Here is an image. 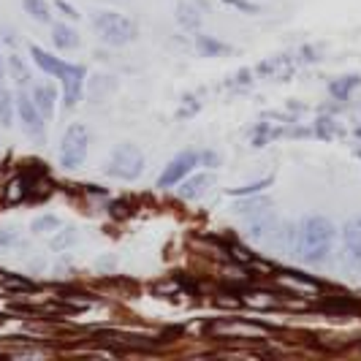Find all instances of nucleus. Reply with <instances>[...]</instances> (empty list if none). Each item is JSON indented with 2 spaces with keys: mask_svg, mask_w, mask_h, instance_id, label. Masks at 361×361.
Here are the masks:
<instances>
[{
  "mask_svg": "<svg viewBox=\"0 0 361 361\" xmlns=\"http://www.w3.org/2000/svg\"><path fill=\"white\" fill-rule=\"evenodd\" d=\"M223 3L234 6V8H239V11H245V14H255V11H258V6H253V3H247V0H223Z\"/></svg>",
  "mask_w": 361,
  "mask_h": 361,
  "instance_id": "2f4dec72",
  "label": "nucleus"
},
{
  "mask_svg": "<svg viewBox=\"0 0 361 361\" xmlns=\"http://www.w3.org/2000/svg\"><path fill=\"white\" fill-rule=\"evenodd\" d=\"M76 242V231L73 228H63V231H57L52 239V250H66L68 245Z\"/></svg>",
  "mask_w": 361,
  "mask_h": 361,
  "instance_id": "a878e982",
  "label": "nucleus"
},
{
  "mask_svg": "<svg viewBox=\"0 0 361 361\" xmlns=\"http://www.w3.org/2000/svg\"><path fill=\"white\" fill-rule=\"evenodd\" d=\"M54 6H57V8H60V11H63V14H66L68 19H79V11H76L73 6H68L66 0H54Z\"/></svg>",
  "mask_w": 361,
  "mask_h": 361,
  "instance_id": "473e14b6",
  "label": "nucleus"
},
{
  "mask_svg": "<svg viewBox=\"0 0 361 361\" xmlns=\"http://www.w3.org/2000/svg\"><path fill=\"white\" fill-rule=\"evenodd\" d=\"M280 133H283V130H274L269 123H258L253 130V136H250V142H253V147H267V142L274 139V136H280Z\"/></svg>",
  "mask_w": 361,
  "mask_h": 361,
  "instance_id": "5701e85b",
  "label": "nucleus"
},
{
  "mask_svg": "<svg viewBox=\"0 0 361 361\" xmlns=\"http://www.w3.org/2000/svg\"><path fill=\"white\" fill-rule=\"evenodd\" d=\"M269 209H271L269 199H250V201H242V204L236 207V215L242 217V220H250V217L264 215V212H269Z\"/></svg>",
  "mask_w": 361,
  "mask_h": 361,
  "instance_id": "dca6fc26",
  "label": "nucleus"
},
{
  "mask_svg": "<svg viewBox=\"0 0 361 361\" xmlns=\"http://www.w3.org/2000/svg\"><path fill=\"white\" fill-rule=\"evenodd\" d=\"M343 258L353 271H361V217H353L343 228Z\"/></svg>",
  "mask_w": 361,
  "mask_h": 361,
  "instance_id": "0eeeda50",
  "label": "nucleus"
},
{
  "mask_svg": "<svg viewBox=\"0 0 361 361\" xmlns=\"http://www.w3.org/2000/svg\"><path fill=\"white\" fill-rule=\"evenodd\" d=\"M27 193H30V182L25 180V177H17V180L8 182V188H6V201L8 204H19Z\"/></svg>",
  "mask_w": 361,
  "mask_h": 361,
  "instance_id": "6ab92c4d",
  "label": "nucleus"
},
{
  "mask_svg": "<svg viewBox=\"0 0 361 361\" xmlns=\"http://www.w3.org/2000/svg\"><path fill=\"white\" fill-rule=\"evenodd\" d=\"M215 185V177L212 174H196V177H185L182 188L177 190L182 201H199L209 193V188Z\"/></svg>",
  "mask_w": 361,
  "mask_h": 361,
  "instance_id": "9d476101",
  "label": "nucleus"
},
{
  "mask_svg": "<svg viewBox=\"0 0 361 361\" xmlns=\"http://www.w3.org/2000/svg\"><path fill=\"white\" fill-rule=\"evenodd\" d=\"M196 166H199V152H196V149L180 152L174 161L163 169V174L158 177V188H163V190H166V188H174V185L185 180Z\"/></svg>",
  "mask_w": 361,
  "mask_h": 361,
  "instance_id": "39448f33",
  "label": "nucleus"
},
{
  "mask_svg": "<svg viewBox=\"0 0 361 361\" xmlns=\"http://www.w3.org/2000/svg\"><path fill=\"white\" fill-rule=\"evenodd\" d=\"M361 87V76L356 73H350V76H343V79H334L331 85H329V92H331V98H337V101H348L353 90H359Z\"/></svg>",
  "mask_w": 361,
  "mask_h": 361,
  "instance_id": "ddd939ff",
  "label": "nucleus"
},
{
  "mask_svg": "<svg viewBox=\"0 0 361 361\" xmlns=\"http://www.w3.org/2000/svg\"><path fill=\"white\" fill-rule=\"evenodd\" d=\"M22 6H25V11L33 19H38V22H49V17H52L47 0H22Z\"/></svg>",
  "mask_w": 361,
  "mask_h": 361,
  "instance_id": "4be33fe9",
  "label": "nucleus"
},
{
  "mask_svg": "<svg viewBox=\"0 0 361 361\" xmlns=\"http://www.w3.org/2000/svg\"><path fill=\"white\" fill-rule=\"evenodd\" d=\"M290 71V57H269V60H264L255 73H261V76H288Z\"/></svg>",
  "mask_w": 361,
  "mask_h": 361,
  "instance_id": "4468645a",
  "label": "nucleus"
},
{
  "mask_svg": "<svg viewBox=\"0 0 361 361\" xmlns=\"http://www.w3.org/2000/svg\"><path fill=\"white\" fill-rule=\"evenodd\" d=\"M8 68H11V76L17 79L19 87H25V85L30 82V73H27V66L22 63V57H19V54H8Z\"/></svg>",
  "mask_w": 361,
  "mask_h": 361,
  "instance_id": "412c9836",
  "label": "nucleus"
},
{
  "mask_svg": "<svg viewBox=\"0 0 361 361\" xmlns=\"http://www.w3.org/2000/svg\"><path fill=\"white\" fill-rule=\"evenodd\" d=\"M201 14L196 6H188V3H180L177 6V22H180L185 30H199L201 27Z\"/></svg>",
  "mask_w": 361,
  "mask_h": 361,
  "instance_id": "a211bd4d",
  "label": "nucleus"
},
{
  "mask_svg": "<svg viewBox=\"0 0 361 361\" xmlns=\"http://www.w3.org/2000/svg\"><path fill=\"white\" fill-rule=\"evenodd\" d=\"M315 133H318L321 139H331V136L337 133V123H334L331 117H321L318 126H315Z\"/></svg>",
  "mask_w": 361,
  "mask_h": 361,
  "instance_id": "bb28decb",
  "label": "nucleus"
},
{
  "mask_svg": "<svg viewBox=\"0 0 361 361\" xmlns=\"http://www.w3.org/2000/svg\"><path fill=\"white\" fill-rule=\"evenodd\" d=\"M14 120V101H11V92L0 85V126H11Z\"/></svg>",
  "mask_w": 361,
  "mask_h": 361,
  "instance_id": "aec40b11",
  "label": "nucleus"
},
{
  "mask_svg": "<svg viewBox=\"0 0 361 361\" xmlns=\"http://www.w3.org/2000/svg\"><path fill=\"white\" fill-rule=\"evenodd\" d=\"M17 111H19L22 126H25V130H27V136H33L36 142H44V117H41V111H38L36 104H33V95H27L25 90H19Z\"/></svg>",
  "mask_w": 361,
  "mask_h": 361,
  "instance_id": "423d86ee",
  "label": "nucleus"
},
{
  "mask_svg": "<svg viewBox=\"0 0 361 361\" xmlns=\"http://www.w3.org/2000/svg\"><path fill=\"white\" fill-rule=\"evenodd\" d=\"M142 171H145V152L136 145H120L111 152V158H109V163H106L109 177L123 180V182L139 180Z\"/></svg>",
  "mask_w": 361,
  "mask_h": 361,
  "instance_id": "f03ea898",
  "label": "nucleus"
},
{
  "mask_svg": "<svg viewBox=\"0 0 361 361\" xmlns=\"http://www.w3.org/2000/svg\"><path fill=\"white\" fill-rule=\"evenodd\" d=\"M19 245V231L17 228H0V250H8Z\"/></svg>",
  "mask_w": 361,
  "mask_h": 361,
  "instance_id": "cd10ccee",
  "label": "nucleus"
},
{
  "mask_svg": "<svg viewBox=\"0 0 361 361\" xmlns=\"http://www.w3.org/2000/svg\"><path fill=\"white\" fill-rule=\"evenodd\" d=\"M87 145H90V136H87V128L85 126H71L63 136V145H60V166L63 169H76L82 166L87 158Z\"/></svg>",
  "mask_w": 361,
  "mask_h": 361,
  "instance_id": "20e7f679",
  "label": "nucleus"
},
{
  "mask_svg": "<svg viewBox=\"0 0 361 361\" xmlns=\"http://www.w3.org/2000/svg\"><path fill=\"white\" fill-rule=\"evenodd\" d=\"M54 101H57V92H54L52 85H36L33 87V104H36L44 120H49L54 114Z\"/></svg>",
  "mask_w": 361,
  "mask_h": 361,
  "instance_id": "f8f14e48",
  "label": "nucleus"
},
{
  "mask_svg": "<svg viewBox=\"0 0 361 361\" xmlns=\"http://www.w3.org/2000/svg\"><path fill=\"white\" fill-rule=\"evenodd\" d=\"M85 66H68V71L60 76L63 82V104L66 109H73L82 101V87H85Z\"/></svg>",
  "mask_w": 361,
  "mask_h": 361,
  "instance_id": "1a4fd4ad",
  "label": "nucleus"
},
{
  "mask_svg": "<svg viewBox=\"0 0 361 361\" xmlns=\"http://www.w3.org/2000/svg\"><path fill=\"white\" fill-rule=\"evenodd\" d=\"M337 242V228L334 223L324 215H310L299 223V228L293 231L290 239V250L293 255L305 264V267H324L331 258Z\"/></svg>",
  "mask_w": 361,
  "mask_h": 361,
  "instance_id": "f257e3e1",
  "label": "nucleus"
},
{
  "mask_svg": "<svg viewBox=\"0 0 361 361\" xmlns=\"http://www.w3.org/2000/svg\"><path fill=\"white\" fill-rule=\"evenodd\" d=\"M92 27L101 33V38L111 47H123L136 38V25L117 11H101L92 17Z\"/></svg>",
  "mask_w": 361,
  "mask_h": 361,
  "instance_id": "7ed1b4c3",
  "label": "nucleus"
},
{
  "mask_svg": "<svg viewBox=\"0 0 361 361\" xmlns=\"http://www.w3.org/2000/svg\"><path fill=\"white\" fill-rule=\"evenodd\" d=\"M57 228H60V220L54 215H44V217H38V220H33V231H36V234H52Z\"/></svg>",
  "mask_w": 361,
  "mask_h": 361,
  "instance_id": "393cba45",
  "label": "nucleus"
},
{
  "mask_svg": "<svg viewBox=\"0 0 361 361\" xmlns=\"http://www.w3.org/2000/svg\"><path fill=\"white\" fill-rule=\"evenodd\" d=\"M274 234H277V217H274L271 209L264 212V215L245 220V236H247L253 245H267Z\"/></svg>",
  "mask_w": 361,
  "mask_h": 361,
  "instance_id": "6e6552de",
  "label": "nucleus"
},
{
  "mask_svg": "<svg viewBox=\"0 0 361 361\" xmlns=\"http://www.w3.org/2000/svg\"><path fill=\"white\" fill-rule=\"evenodd\" d=\"M52 41L57 49H76L79 47V36H76V30L68 27V25H54Z\"/></svg>",
  "mask_w": 361,
  "mask_h": 361,
  "instance_id": "2eb2a0df",
  "label": "nucleus"
},
{
  "mask_svg": "<svg viewBox=\"0 0 361 361\" xmlns=\"http://www.w3.org/2000/svg\"><path fill=\"white\" fill-rule=\"evenodd\" d=\"M3 286L11 290H30L33 286L27 283V280H22V277H3Z\"/></svg>",
  "mask_w": 361,
  "mask_h": 361,
  "instance_id": "c756f323",
  "label": "nucleus"
},
{
  "mask_svg": "<svg viewBox=\"0 0 361 361\" xmlns=\"http://www.w3.org/2000/svg\"><path fill=\"white\" fill-rule=\"evenodd\" d=\"M3 73H6V66H3V54H0V79H3Z\"/></svg>",
  "mask_w": 361,
  "mask_h": 361,
  "instance_id": "f704fd0d",
  "label": "nucleus"
},
{
  "mask_svg": "<svg viewBox=\"0 0 361 361\" xmlns=\"http://www.w3.org/2000/svg\"><path fill=\"white\" fill-rule=\"evenodd\" d=\"M199 163L209 166V169H215V166H220V155H217L215 149H204V152H199Z\"/></svg>",
  "mask_w": 361,
  "mask_h": 361,
  "instance_id": "7c9ffc66",
  "label": "nucleus"
},
{
  "mask_svg": "<svg viewBox=\"0 0 361 361\" xmlns=\"http://www.w3.org/2000/svg\"><path fill=\"white\" fill-rule=\"evenodd\" d=\"M30 54H33V60H36V66L41 71L49 73V76H57V79L68 71V66H71V63H63V60L52 57V54L47 52V49H41V47H30Z\"/></svg>",
  "mask_w": 361,
  "mask_h": 361,
  "instance_id": "9b49d317",
  "label": "nucleus"
},
{
  "mask_svg": "<svg viewBox=\"0 0 361 361\" xmlns=\"http://www.w3.org/2000/svg\"><path fill=\"white\" fill-rule=\"evenodd\" d=\"M220 331H226V334H245V337H255V334H264L258 326H226V329H220Z\"/></svg>",
  "mask_w": 361,
  "mask_h": 361,
  "instance_id": "c85d7f7f",
  "label": "nucleus"
},
{
  "mask_svg": "<svg viewBox=\"0 0 361 361\" xmlns=\"http://www.w3.org/2000/svg\"><path fill=\"white\" fill-rule=\"evenodd\" d=\"M196 52L201 57H217V54L228 52V44L217 41L215 36H196Z\"/></svg>",
  "mask_w": 361,
  "mask_h": 361,
  "instance_id": "f3484780",
  "label": "nucleus"
},
{
  "mask_svg": "<svg viewBox=\"0 0 361 361\" xmlns=\"http://www.w3.org/2000/svg\"><path fill=\"white\" fill-rule=\"evenodd\" d=\"M250 76H253V71H247V68H245V71L236 73V79L231 82V85H234V87H242V85H247V82H250Z\"/></svg>",
  "mask_w": 361,
  "mask_h": 361,
  "instance_id": "72a5a7b5",
  "label": "nucleus"
},
{
  "mask_svg": "<svg viewBox=\"0 0 361 361\" xmlns=\"http://www.w3.org/2000/svg\"><path fill=\"white\" fill-rule=\"evenodd\" d=\"M269 185H271V180L269 177H264V180L250 182V185H242V188H231L228 196H236V199H242V196H253V193H261V190L269 188Z\"/></svg>",
  "mask_w": 361,
  "mask_h": 361,
  "instance_id": "b1692460",
  "label": "nucleus"
}]
</instances>
